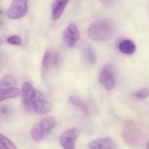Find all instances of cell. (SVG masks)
<instances>
[{"label": "cell", "instance_id": "6da1fadb", "mask_svg": "<svg viewBox=\"0 0 149 149\" xmlns=\"http://www.w3.org/2000/svg\"><path fill=\"white\" fill-rule=\"evenodd\" d=\"M115 25L110 18L103 17L91 23L87 30L89 37L97 42H105L113 36Z\"/></svg>", "mask_w": 149, "mask_h": 149}, {"label": "cell", "instance_id": "7a4b0ae2", "mask_svg": "<svg viewBox=\"0 0 149 149\" xmlns=\"http://www.w3.org/2000/svg\"><path fill=\"white\" fill-rule=\"evenodd\" d=\"M56 125V119L53 116H47L35 124L31 127L30 135L34 142H39L50 133Z\"/></svg>", "mask_w": 149, "mask_h": 149}, {"label": "cell", "instance_id": "3957f363", "mask_svg": "<svg viewBox=\"0 0 149 149\" xmlns=\"http://www.w3.org/2000/svg\"><path fill=\"white\" fill-rule=\"evenodd\" d=\"M28 13V0H13L7 11L8 18L20 19Z\"/></svg>", "mask_w": 149, "mask_h": 149}, {"label": "cell", "instance_id": "277c9868", "mask_svg": "<svg viewBox=\"0 0 149 149\" xmlns=\"http://www.w3.org/2000/svg\"><path fill=\"white\" fill-rule=\"evenodd\" d=\"M37 95V92L31 83H23L21 89L22 102L27 111H32V103Z\"/></svg>", "mask_w": 149, "mask_h": 149}, {"label": "cell", "instance_id": "5b68a950", "mask_svg": "<svg viewBox=\"0 0 149 149\" xmlns=\"http://www.w3.org/2000/svg\"><path fill=\"white\" fill-rule=\"evenodd\" d=\"M80 131L77 128L74 127L64 131L60 136L59 142L62 148L65 149H74L75 148V142L79 137Z\"/></svg>", "mask_w": 149, "mask_h": 149}, {"label": "cell", "instance_id": "8992f818", "mask_svg": "<svg viewBox=\"0 0 149 149\" xmlns=\"http://www.w3.org/2000/svg\"><path fill=\"white\" fill-rule=\"evenodd\" d=\"M60 56L58 53H53L50 51H47L44 55L42 61V78L52 67H57L59 65Z\"/></svg>", "mask_w": 149, "mask_h": 149}, {"label": "cell", "instance_id": "52a82bcc", "mask_svg": "<svg viewBox=\"0 0 149 149\" xmlns=\"http://www.w3.org/2000/svg\"><path fill=\"white\" fill-rule=\"evenodd\" d=\"M63 40L69 47H74L80 40L79 29L74 23H70L63 32Z\"/></svg>", "mask_w": 149, "mask_h": 149}, {"label": "cell", "instance_id": "ba28073f", "mask_svg": "<svg viewBox=\"0 0 149 149\" xmlns=\"http://www.w3.org/2000/svg\"><path fill=\"white\" fill-rule=\"evenodd\" d=\"M100 82L107 91H111L115 87V78L113 71L109 66H105L100 74Z\"/></svg>", "mask_w": 149, "mask_h": 149}, {"label": "cell", "instance_id": "9c48e42d", "mask_svg": "<svg viewBox=\"0 0 149 149\" xmlns=\"http://www.w3.org/2000/svg\"><path fill=\"white\" fill-rule=\"evenodd\" d=\"M51 110H52L51 103L43 97H41L38 93L37 97L35 98L32 103V111L39 115H44L49 113Z\"/></svg>", "mask_w": 149, "mask_h": 149}, {"label": "cell", "instance_id": "30bf717a", "mask_svg": "<svg viewBox=\"0 0 149 149\" xmlns=\"http://www.w3.org/2000/svg\"><path fill=\"white\" fill-rule=\"evenodd\" d=\"M137 127L132 122H128L123 131V138L127 144H135L137 143Z\"/></svg>", "mask_w": 149, "mask_h": 149}, {"label": "cell", "instance_id": "8fae6325", "mask_svg": "<svg viewBox=\"0 0 149 149\" xmlns=\"http://www.w3.org/2000/svg\"><path fill=\"white\" fill-rule=\"evenodd\" d=\"M89 148L91 149H115L117 147L112 140L103 138L91 141L89 144Z\"/></svg>", "mask_w": 149, "mask_h": 149}, {"label": "cell", "instance_id": "7c38bea8", "mask_svg": "<svg viewBox=\"0 0 149 149\" xmlns=\"http://www.w3.org/2000/svg\"><path fill=\"white\" fill-rule=\"evenodd\" d=\"M68 0H55L52 5V20H57L61 18L66 7Z\"/></svg>", "mask_w": 149, "mask_h": 149}, {"label": "cell", "instance_id": "4fadbf2b", "mask_svg": "<svg viewBox=\"0 0 149 149\" xmlns=\"http://www.w3.org/2000/svg\"><path fill=\"white\" fill-rule=\"evenodd\" d=\"M20 94H21V91L17 87L0 89V101L2 102L10 98H15Z\"/></svg>", "mask_w": 149, "mask_h": 149}, {"label": "cell", "instance_id": "5bb4252c", "mask_svg": "<svg viewBox=\"0 0 149 149\" xmlns=\"http://www.w3.org/2000/svg\"><path fill=\"white\" fill-rule=\"evenodd\" d=\"M119 49L121 52L126 55L133 54L136 50V46L132 41L130 39H124L119 44Z\"/></svg>", "mask_w": 149, "mask_h": 149}, {"label": "cell", "instance_id": "9a60e30c", "mask_svg": "<svg viewBox=\"0 0 149 149\" xmlns=\"http://www.w3.org/2000/svg\"><path fill=\"white\" fill-rule=\"evenodd\" d=\"M17 81L15 77L11 74H6L0 81V89L8 88L12 87H17Z\"/></svg>", "mask_w": 149, "mask_h": 149}, {"label": "cell", "instance_id": "2e32d148", "mask_svg": "<svg viewBox=\"0 0 149 149\" xmlns=\"http://www.w3.org/2000/svg\"><path fill=\"white\" fill-rule=\"evenodd\" d=\"M83 55L86 62L90 65H94L97 61L96 54L93 48L90 46H86L84 49Z\"/></svg>", "mask_w": 149, "mask_h": 149}, {"label": "cell", "instance_id": "e0dca14e", "mask_svg": "<svg viewBox=\"0 0 149 149\" xmlns=\"http://www.w3.org/2000/svg\"><path fill=\"white\" fill-rule=\"evenodd\" d=\"M70 102H71V104L74 105L77 107L80 108L81 109H82V111H84V113L85 114L89 113V109L87 107V105L84 103L83 101H81L79 98L77 97H74V96H71L69 98Z\"/></svg>", "mask_w": 149, "mask_h": 149}, {"label": "cell", "instance_id": "ac0fdd59", "mask_svg": "<svg viewBox=\"0 0 149 149\" xmlns=\"http://www.w3.org/2000/svg\"><path fill=\"white\" fill-rule=\"evenodd\" d=\"M0 148L1 149H16L17 147L3 134H0Z\"/></svg>", "mask_w": 149, "mask_h": 149}, {"label": "cell", "instance_id": "d6986e66", "mask_svg": "<svg viewBox=\"0 0 149 149\" xmlns=\"http://www.w3.org/2000/svg\"><path fill=\"white\" fill-rule=\"evenodd\" d=\"M133 95L134 97L138 99H140V100H143V99L147 98L149 96V89H141L140 90H138L137 92H135Z\"/></svg>", "mask_w": 149, "mask_h": 149}, {"label": "cell", "instance_id": "ffe728a7", "mask_svg": "<svg viewBox=\"0 0 149 149\" xmlns=\"http://www.w3.org/2000/svg\"><path fill=\"white\" fill-rule=\"evenodd\" d=\"M7 42L9 44L15 46H20L22 45V39L17 35H13V36H9L7 39Z\"/></svg>", "mask_w": 149, "mask_h": 149}, {"label": "cell", "instance_id": "44dd1931", "mask_svg": "<svg viewBox=\"0 0 149 149\" xmlns=\"http://www.w3.org/2000/svg\"><path fill=\"white\" fill-rule=\"evenodd\" d=\"M10 109L7 107V106H3L1 109V113L2 115H7L10 113Z\"/></svg>", "mask_w": 149, "mask_h": 149}, {"label": "cell", "instance_id": "7402d4cb", "mask_svg": "<svg viewBox=\"0 0 149 149\" xmlns=\"http://www.w3.org/2000/svg\"><path fill=\"white\" fill-rule=\"evenodd\" d=\"M102 1H103V2H106V1H107L108 0H101Z\"/></svg>", "mask_w": 149, "mask_h": 149}, {"label": "cell", "instance_id": "603a6c76", "mask_svg": "<svg viewBox=\"0 0 149 149\" xmlns=\"http://www.w3.org/2000/svg\"><path fill=\"white\" fill-rule=\"evenodd\" d=\"M148 148H149V143H148Z\"/></svg>", "mask_w": 149, "mask_h": 149}]
</instances>
